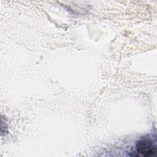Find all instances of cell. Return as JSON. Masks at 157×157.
<instances>
[{
  "mask_svg": "<svg viewBox=\"0 0 157 157\" xmlns=\"http://www.w3.org/2000/svg\"><path fill=\"white\" fill-rule=\"evenodd\" d=\"M156 153V147L150 137H142L136 143L132 155L139 157H150Z\"/></svg>",
  "mask_w": 157,
  "mask_h": 157,
  "instance_id": "cell-1",
  "label": "cell"
}]
</instances>
